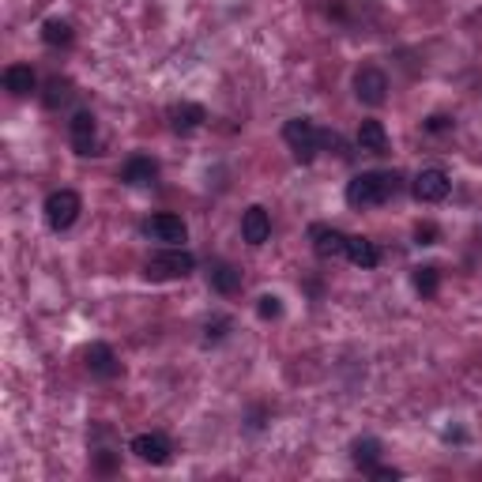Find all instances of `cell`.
<instances>
[{"instance_id":"cell-1","label":"cell","mask_w":482,"mask_h":482,"mask_svg":"<svg viewBox=\"0 0 482 482\" xmlns=\"http://www.w3.org/2000/svg\"><path fill=\"white\" fill-rule=\"evenodd\" d=\"M403 192V173L399 170H365V173H355L346 181V204L351 207H381L396 200Z\"/></svg>"},{"instance_id":"cell-2","label":"cell","mask_w":482,"mask_h":482,"mask_svg":"<svg viewBox=\"0 0 482 482\" xmlns=\"http://www.w3.org/2000/svg\"><path fill=\"white\" fill-rule=\"evenodd\" d=\"M197 272V257L185 245H162L155 257H147L144 264V279L151 283H170V279H185Z\"/></svg>"},{"instance_id":"cell-3","label":"cell","mask_w":482,"mask_h":482,"mask_svg":"<svg viewBox=\"0 0 482 482\" xmlns=\"http://www.w3.org/2000/svg\"><path fill=\"white\" fill-rule=\"evenodd\" d=\"M283 140H286V147L294 151L298 162H313L320 155V147H324V132L310 118H291L283 125Z\"/></svg>"},{"instance_id":"cell-4","label":"cell","mask_w":482,"mask_h":482,"mask_svg":"<svg viewBox=\"0 0 482 482\" xmlns=\"http://www.w3.org/2000/svg\"><path fill=\"white\" fill-rule=\"evenodd\" d=\"M42 211H46L49 230L65 234V230H72L75 219H80L83 200H80V192H75V188H53L49 197H46V204H42Z\"/></svg>"},{"instance_id":"cell-5","label":"cell","mask_w":482,"mask_h":482,"mask_svg":"<svg viewBox=\"0 0 482 482\" xmlns=\"http://www.w3.org/2000/svg\"><path fill=\"white\" fill-rule=\"evenodd\" d=\"M68 144L75 155H102V144H99V121H94V113L91 110H75L72 113V121H68Z\"/></svg>"},{"instance_id":"cell-6","label":"cell","mask_w":482,"mask_h":482,"mask_svg":"<svg viewBox=\"0 0 482 482\" xmlns=\"http://www.w3.org/2000/svg\"><path fill=\"white\" fill-rule=\"evenodd\" d=\"M411 192L418 204H441L452 192V178L441 166H426V170H418V178L411 181Z\"/></svg>"},{"instance_id":"cell-7","label":"cell","mask_w":482,"mask_h":482,"mask_svg":"<svg viewBox=\"0 0 482 482\" xmlns=\"http://www.w3.org/2000/svg\"><path fill=\"white\" fill-rule=\"evenodd\" d=\"M144 238L159 241V245H185L188 241V226L181 215H170V211H159L144 223Z\"/></svg>"},{"instance_id":"cell-8","label":"cell","mask_w":482,"mask_h":482,"mask_svg":"<svg viewBox=\"0 0 482 482\" xmlns=\"http://www.w3.org/2000/svg\"><path fill=\"white\" fill-rule=\"evenodd\" d=\"M355 94L362 106H381L389 99V75H384L377 65H362L355 72Z\"/></svg>"},{"instance_id":"cell-9","label":"cell","mask_w":482,"mask_h":482,"mask_svg":"<svg viewBox=\"0 0 482 482\" xmlns=\"http://www.w3.org/2000/svg\"><path fill=\"white\" fill-rule=\"evenodd\" d=\"M128 452L136 460H144V464H155V468H162L173 460V445H170L166 434H136L128 441Z\"/></svg>"},{"instance_id":"cell-10","label":"cell","mask_w":482,"mask_h":482,"mask_svg":"<svg viewBox=\"0 0 482 482\" xmlns=\"http://www.w3.org/2000/svg\"><path fill=\"white\" fill-rule=\"evenodd\" d=\"M346 238L343 230H336L332 223H313L310 226V241H313V253L320 260H332V257H346Z\"/></svg>"},{"instance_id":"cell-11","label":"cell","mask_w":482,"mask_h":482,"mask_svg":"<svg viewBox=\"0 0 482 482\" xmlns=\"http://www.w3.org/2000/svg\"><path fill=\"white\" fill-rule=\"evenodd\" d=\"M118 178H121L125 185H132V188L155 185V178H159V162L151 159V155H128V159L121 162V170H118Z\"/></svg>"},{"instance_id":"cell-12","label":"cell","mask_w":482,"mask_h":482,"mask_svg":"<svg viewBox=\"0 0 482 482\" xmlns=\"http://www.w3.org/2000/svg\"><path fill=\"white\" fill-rule=\"evenodd\" d=\"M166 121H170V128L178 132V136H188V132L204 128L207 110H204V106H197V102H173V106L166 110Z\"/></svg>"},{"instance_id":"cell-13","label":"cell","mask_w":482,"mask_h":482,"mask_svg":"<svg viewBox=\"0 0 482 482\" xmlns=\"http://www.w3.org/2000/svg\"><path fill=\"white\" fill-rule=\"evenodd\" d=\"M87 370L99 381H113L121 373V362H118V355H113L110 343H91L87 346Z\"/></svg>"},{"instance_id":"cell-14","label":"cell","mask_w":482,"mask_h":482,"mask_svg":"<svg viewBox=\"0 0 482 482\" xmlns=\"http://www.w3.org/2000/svg\"><path fill=\"white\" fill-rule=\"evenodd\" d=\"M241 238L249 245H264L267 238H272V215H267L260 204L245 207V215H241Z\"/></svg>"},{"instance_id":"cell-15","label":"cell","mask_w":482,"mask_h":482,"mask_svg":"<svg viewBox=\"0 0 482 482\" xmlns=\"http://www.w3.org/2000/svg\"><path fill=\"white\" fill-rule=\"evenodd\" d=\"M346 260H351L355 267H362V272H373V267L381 264V245L362 238V234H351L346 238Z\"/></svg>"},{"instance_id":"cell-16","label":"cell","mask_w":482,"mask_h":482,"mask_svg":"<svg viewBox=\"0 0 482 482\" xmlns=\"http://www.w3.org/2000/svg\"><path fill=\"white\" fill-rule=\"evenodd\" d=\"M207 283L215 294H238L241 291V272L230 260H215L207 267Z\"/></svg>"},{"instance_id":"cell-17","label":"cell","mask_w":482,"mask_h":482,"mask_svg":"<svg viewBox=\"0 0 482 482\" xmlns=\"http://www.w3.org/2000/svg\"><path fill=\"white\" fill-rule=\"evenodd\" d=\"M4 91L12 99H27V94L38 91V75L31 65H8L4 68Z\"/></svg>"},{"instance_id":"cell-18","label":"cell","mask_w":482,"mask_h":482,"mask_svg":"<svg viewBox=\"0 0 482 482\" xmlns=\"http://www.w3.org/2000/svg\"><path fill=\"white\" fill-rule=\"evenodd\" d=\"M358 151L365 155H389V132H384L381 121H362L358 125Z\"/></svg>"},{"instance_id":"cell-19","label":"cell","mask_w":482,"mask_h":482,"mask_svg":"<svg viewBox=\"0 0 482 482\" xmlns=\"http://www.w3.org/2000/svg\"><path fill=\"white\" fill-rule=\"evenodd\" d=\"M381 452H384V445H381L377 437H358V441H351V460H355V468L365 471V475H370V471L381 464Z\"/></svg>"},{"instance_id":"cell-20","label":"cell","mask_w":482,"mask_h":482,"mask_svg":"<svg viewBox=\"0 0 482 482\" xmlns=\"http://www.w3.org/2000/svg\"><path fill=\"white\" fill-rule=\"evenodd\" d=\"M72 102V80H65V75H49L46 87H42V106L46 110H61Z\"/></svg>"},{"instance_id":"cell-21","label":"cell","mask_w":482,"mask_h":482,"mask_svg":"<svg viewBox=\"0 0 482 482\" xmlns=\"http://www.w3.org/2000/svg\"><path fill=\"white\" fill-rule=\"evenodd\" d=\"M72 38H75V31H72L68 19H46V23H42V42H46L49 49L72 46Z\"/></svg>"},{"instance_id":"cell-22","label":"cell","mask_w":482,"mask_h":482,"mask_svg":"<svg viewBox=\"0 0 482 482\" xmlns=\"http://www.w3.org/2000/svg\"><path fill=\"white\" fill-rule=\"evenodd\" d=\"M411 286H415L422 298H434V294H437V286H441V267H434V264H418L415 272H411Z\"/></svg>"},{"instance_id":"cell-23","label":"cell","mask_w":482,"mask_h":482,"mask_svg":"<svg viewBox=\"0 0 482 482\" xmlns=\"http://www.w3.org/2000/svg\"><path fill=\"white\" fill-rule=\"evenodd\" d=\"M230 328H234V320H230V317H215V320H207V324H204V343H219V339H226Z\"/></svg>"},{"instance_id":"cell-24","label":"cell","mask_w":482,"mask_h":482,"mask_svg":"<svg viewBox=\"0 0 482 482\" xmlns=\"http://www.w3.org/2000/svg\"><path fill=\"white\" fill-rule=\"evenodd\" d=\"M257 317H260V320L283 317V302H279L276 294H260V298H257Z\"/></svg>"},{"instance_id":"cell-25","label":"cell","mask_w":482,"mask_h":482,"mask_svg":"<svg viewBox=\"0 0 482 482\" xmlns=\"http://www.w3.org/2000/svg\"><path fill=\"white\" fill-rule=\"evenodd\" d=\"M452 118H445V113H430L426 121H422V132H430V136H441V132H452Z\"/></svg>"},{"instance_id":"cell-26","label":"cell","mask_w":482,"mask_h":482,"mask_svg":"<svg viewBox=\"0 0 482 482\" xmlns=\"http://www.w3.org/2000/svg\"><path fill=\"white\" fill-rule=\"evenodd\" d=\"M441 241V230L434 223H418L415 226V245H437Z\"/></svg>"},{"instance_id":"cell-27","label":"cell","mask_w":482,"mask_h":482,"mask_svg":"<svg viewBox=\"0 0 482 482\" xmlns=\"http://www.w3.org/2000/svg\"><path fill=\"white\" fill-rule=\"evenodd\" d=\"M113 464H118V456H113L110 449L99 452V471H113Z\"/></svg>"}]
</instances>
